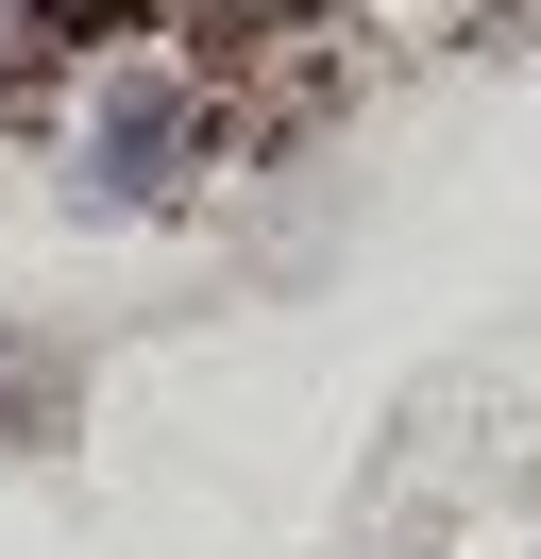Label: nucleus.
<instances>
[{
  "label": "nucleus",
  "mask_w": 541,
  "mask_h": 559,
  "mask_svg": "<svg viewBox=\"0 0 541 559\" xmlns=\"http://www.w3.org/2000/svg\"><path fill=\"white\" fill-rule=\"evenodd\" d=\"M237 153V103L187 69H153V51H119V69H85V119H68V170H85L101 221L135 204H203V170Z\"/></svg>",
  "instance_id": "nucleus-1"
},
{
  "label": "nucleus",
  "mask_w": 541,
  "mask_h": 559,
  "mask_svg": "<svg viewBox=\"0 0 541 559\" xmlns=\"http://www.w3.org/2000/svg\"><path fill=\"white\" fill-rule=\"evenodd\" d=\"M68 441H85V340L0 322V457H68Z\"/></svg>",
  "instance_id": "nucleus-2"
}]
</instances>
